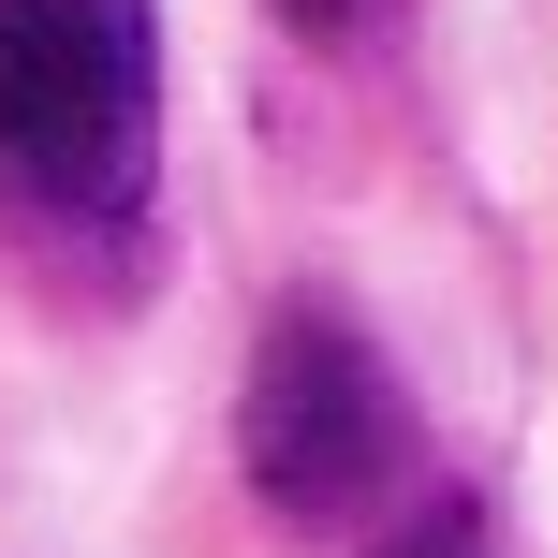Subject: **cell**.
<instances>
[{
	"instance_id": "1",
	"label": "cell",
	"mask_w": 558,
	"mask_h": 558,
	"mask_svg": "<svg viewBox=\"0 0 558 558\" xmlns=\"http://www.w3.org/2000/svg\"><path fill=\"white\" fill-rule=\"evenodd\" d=\"M162 162V15L147 0H0V192L59 221L147 206Z\"/></svg>"
},
{
	"instance_id": "4",
	"label": "cell",
	"mask_w": 558,
	"mask_h": 558,
	"mask_svg": "<svg viewBox=\"0 0 558 558\" xmlns=\"http://www.w3.org/2000/svg\"><path fill=\"white\" fill-rule=\"evenodd\" d=\"M294 29H324V45H338V29H367V0H294Z\"/></svg>"
},
{
	"instance_id": "3",
	"label": "cell",
	"mask_w": 558,
	"mask_h": 558,
	"mask_svg": "<svg viewBox=\"0 0 558 558\" xmlns=\"http://www.w3.org/2000/svg\"><path fill=\"white\" fill-rule=\"evenodd\" d=\"M383 558H485V530H471V514H426V530H397Z\"/></svg>"
},
{
	"instance_id": "2",
	"label": "cell",
	"mask_w": 558,
	"mask_h": 558,
	"mask_svg": "<svg viewBox=\"0 0 558 558\" xmlns=\"http://www.w3.org/2000/svg\"><path fill=\"white\" fill-rule=\"evenodd\" d=\"M235 456H251V500L294 514V530H353L397 471H412V397L367 353L353 308L294 294L251 353V397H235Z\"/></svg>"
}]
</instances>
